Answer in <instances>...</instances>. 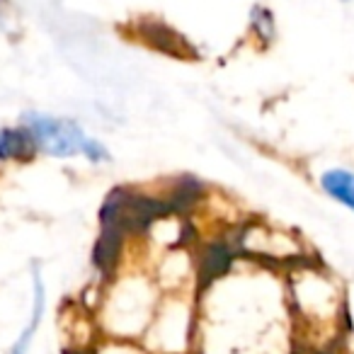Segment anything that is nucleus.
Wrapping results in <instances>:
<instances>
[{
	"label": "nucleus",
	"instance_id": "8",
	"mask_svg": "<svg viewBox=\"0 0 354 354\" xmlns=\"http://www.w3.org/2000/svg\"><path fill=\"white\" fill-rule=\"evenodd\" d=\"M202 194H204V185L199 183L197 177L185 175L177 180L175 187L170 189V194H167L165 199H167V204H170L172 214H187L189 209L202 199Z\"/></svg>",
	"mask_w": 354,
	"mask_h": 354
},
{
	"label": "nucleus",
	"instance_id": "4",
	"mask_svg": "<svg viewBox=\"0 0 354 354\" xmlns=\"http://www.w3.org/2000/svg\"><path fill=\"white\" fill-rule=\"evenodd\" d=\"M158 301L143 279H124L102 304V335L141 342L153 320Z\"/></svg>",
	"mask_w": 354,
	"mask_h": 354
},
{
	"label": "nucleus",
	"instance_id": "6",
	"mask_svg": "<svg viewBox=\"0 0 354 354\" xmlns=\"http://www.w3.org/2000/svg\"><path fill=\"white\" fill-rule=\"evenodd\" d=\"M32 286H35V299H32L30 320H27V325L22 328V333L17 335V339L12 342V347H10V352H8V354H30L32 342H35L37 333H39L41 320H44V313H46V286H44V279H41L39 270L32 272Z\"/></svg>",
	"mask_w": 354,
	"mask_h": 354
},
{
	"label": "nucleus",
	"instance_id": "9",
	"mask_svg": "<svg viewBox=\"0 0 354 354\" xmlns=\"http://www.w3.org/2000/svg\"><path fill=\"white\" fill-rule=\"evenodd\" d=\"M320 187L335 202L344 204L354 212V175L349 170H328L320 177Z\"/></svg>",
	"mask_w": 354,
	"mask_h": 354
},
{
	"label": "nucleus",
	"instance_id": "12",
	"mask_svg": "<svg viewBox=\"0 0 354 354\" xmlns=\"http://www.w3.org/2000/svg\"><path fill=\"white\" fill-rule=\"evenodd\" d=\"M6 8H8V0H0V20L6 17V12H3V10H6Z\"/></svg>",
	"mask_w": 354,
	"mask_h": 354
},
{
	"label": "nucleus",
	"instance_id": "11",
	"mask_svg": "<svg viewBox=\"0 0 354 354\" xmlns=\"http://www.w3.org/2000/svg\"><path fill=\"white\" fill-rule=\"evenodd\" d=\"M250 25H252V30H255V35H260L262 39H267V41L274 39V15H272L267 8H262V6L252 8Z\"/></svg>",
	"mask_w": 354,
	"mask_h": 354
},
{
	"label": "nucleus",
	"instance_id": "7",
	"mask_svg": "<svg viewBox=\"0 0 354 354\" xmlns=\"http://www.w3.org/2000/svg\"><path fill=\"white\" fill-rule=\"evenodd\" d=\"M37 143L22 124L0 127V162H27L37 156Z\"/></svg>",
	"mask_w": 354,
	"mask_h": 354
},
{
	"label": "nucleus",
	"instance_id": "10",
	"mask_svg": "<svg viewBox=\"0 0 354 354\" xmlns=\"http://www.w3.org/2000/svg\"><path fill=\"white\" fill-rule=\"evenodd\" d=\"M88 354H148V352L141 342H133V339L102 337L97 344H93L88 349Z\"/></svg>",
	"mask_w": 354,
	"mask_h": 354
},
{
	"label": "nucleus",
	"instance_id": "3",
	"mask_svg": "<svg viewBox=\"0 0 354 354\" xmlns=\"http://www.w3.org/2000/svg\"><path fill=\"white\" fill-rule=\"evenodd\" d=\"M20 124L35 138L37 151L51 158L85 156L90 162H107L109 151L97 138H90L78 122L68 117H54L44 112H25Z\"/></svg>",
	"mask_w": 354,
	"mask_h": 354
},
{
	"label": "nucleus",
	"instance_id": "5",
	"mask_svg": "<svg viewBox=\"0 0 354 354\" xmlns=\"http://www.w3.org/2000/svg\"><path fill=\"white\" fill-rule=\"evenodd\" d=\"M197 342V304H187L183 296L160 301L153 313L141 344L148 354H194Z\"/></svg>",
	"mask_w": 354,
	"mask_h": 354
},
{
	"label": "nucleus",
	"instance_id": "1",
	"mask_svg": "<svg viewBox=\"0 0 354 354\" xmlns=\"http://www.w3.org/2000/svg\"><path fill=\"white\" fill-rule=\"evenodd\" d=\"M194 354H299L286 291L228 274L199 289Z\"/></svg>",
	"mask_w": 354,
	"mask_h": 354
},
{
	"label": "nucleus",
	"instance_id": "2",
	"mask_svg": "<svg viewBox=\"0 0 354 354\" xmlns=\"http://www.w3.org/2000/svg\"><path fill=\"white\" fill-rule=\"evenodd\" d=\"M284 291L299 352H335L349 328L347 301L337 281L310 262L299 260L286 274Z\"/></svg>",
	"mask_w": 354,
	"mask_h": 354
}]
</instances>
